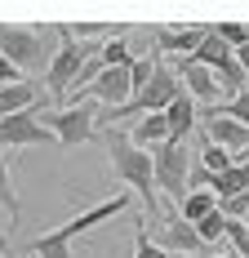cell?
Segmentation results:
<instances>
[{"label":"cell","mask_w":249,"mask_h":258,"mask_svg":"<svg viewBox=\"0 0 249 258\" xmlns=\"http://www.w3.org/2000/svg\"><path fill=\"white\" fill-rule=\"evenodd\" d=\"M227 111V116H231V120H240V125H249V89L245 94H236V98H227V103H218Z\"/></svg>","instance_id":"27"},{"label":"cell","mask_w":249,"mask_h":258,"mask_svg":"<svg viewBox=\"0 0 249 258\" xmlns=\"http://www.w3.org/2000/svg\"><path fill=\"white\" fill-rule=\"evenodd\" d=\"M209 27H151V45L165 53H178V58H192L196 45L205 40Z\"/></svg>","instance_id":"13"},{"label":"cell","mask_w":249,"mask_h":258,"mask_svg":"<svg viewBox=\"0 0 249 258\" xmlns=\"http://www.w3.org/2000/svg\"><path fill=\"white\" fill-rule=\"evenodd\" d=\"M192 156L187 147H178V143H160L156 152H151V178H156V196H169L174 205L187 201V191H192Z\"/></svg>","instance_id":"6"},{"label":"cell","mask_w":249,"mask_h":258,"mask_svg":"<svg viewBox=\"0 0 249 258\" xmlns=\"http://www.w3.org/2000/svg\"><path fill=\"white\" fill-rule=\"evenodd\" d=\"M245 232H249V218H245Z\"/></svg>","instance_id":"31"},{"label":"cell","mask_w":249,"mask_h":258,"mask_svg":"<svg viewBox=\"0 0 249 258\" xmlns=\"http://www.w3.org/2000/svg\"><path fill=\"white\" fill-rule=\"evenodd\" d=\"M125 209H129V191H116L111 201H102V205H94V209H85V214H76V218H67L63 227L36 236L31 258H72V240H76V236L89 232V227H98V223H107V218H116V214H125Z\"/></svg>","instance_id":"2"},{"label":"cell","mask_w":249,"mask_h":258,"mask_svg":"<svg viewBox=\"0 0 249 258\" xmlns=\"http://www.w3.org/2000/svg\"><path fill=\"white\" fill-rule=\"evenodd\" d=\"M0 249H5V227H0Z\"/></svg>","instance_id":"30"},{"label":"cell","mask_w":249,"mask_h":258,"mask_svg":"<svg viewBox=\"0 0 249 258\" xmlns=\"http://www.w3.org/2000/svg\"><path fill=\"white\" fill-rule=\"evenodd\" d=\"M0 209L9 223H18V191H14V169H9V156H0Z\"/></svg>","instance_id":"19"},{"label":"cell","mask_w":249,"mask_h":258,"mask_svg":"<svg viewBox=\"0 0 249 258\" xmlns=\"http://www.w3.org/2000/svg\"><path fill=\"white\" fill-rule=\"evenodd\" d=\"M205 134H209L214 147H223V152H231L236 160H245V152H249V125L231 120L223 107H209V111H205Z\"/></svg>","instance_id":"8"},{"label":"cell","mask_w":249,"mask_h":258,"mask_svg":"<svg viewBox=\"0 0 249 258\" xmlns=\"http://www.w3.org/2000/svg\"><path fill=\"white\" fill-rule=\"evenodd\" d=\"M205 258H236V254H231V249H209Z\"/></svg>","instance_id":"29"},{"label":"cell","mask_w":249,"mask_h":258,"mask_svg":"<svg viewBox=\"0 0 249 258\" xmlns=\"http://www.w3.org/2000/svg\"><path fill=\"white\" fill-rule=\"evenodd\" d=\"M129 143L138 152H156L160 143H169V125H165V111L160 116H138V125L129 129Z\"/></svg>","instance_id":"15"},{"label":"cell","mask_w":249,"mask_h":258,"mask_svg":"<svg viewBox=\"0 0 249 258\" xmlns=\"http://www.w3.org/2000/svg\"><path fill=\"white\" fill-rule=\"evenodd\" d=\"M165 125H169V143L187 147V138L196 134V103H192L187 94H178L174 103L165 107Z\"/></svg>","instance_id":"14"},{"label":"cell","mask_w":249,"mask_h":258,"mask_svg":"<svg viewBox=\"0 0 249 258\" xmlns=\"http://www.w3.org/2000/svg\"><path fill=\"white\" fill-rule=\"evenodd\" d=\"M196 236H200V245H214V249H218V245H223V236H227V218L214 209L205 223H196Z\"/></svg>","instance_id":"23"},{"label":"cell","mask_w":249,"mask_h":258,"mask_svg":"<svg viewBox=\"0 0 249 258\" xmlns=\"http://www.w3.org/2000/svg\"><path fill=\"white\" fill-rule=\"evenodd\" d=\"M227 53H231V49H227L223 40H218L214 31H205V40H200V45H196V53H192V62H200V67H209V72H214V67L223 62Z\"/></svg>","instance_id":"20"},{"label":"cell","mask_w":249,"mask_h":258,"mask_svg":"<svg viewBox=\"0 0 249 258\" xmlns=\"http://www.w3.org/2000/svg\"><path fill=\"white\" fill-rule=\"evenodd\" d=\"M200 165H205L209 174H227V169H231V165H240V160H236L231 152H223V147H214V143L205 138V147H200Z\"/></svg>","instance_id":"22"},{"label":"cell","mask_w":249,"mask_h":258,"mask_svg":"<svg viewBox=\"0 0 249 258\" xmlns=\"http://www.w3.org/2000/svg\"><path fill=\"white\" fill-rule=\"evenodd\" d=\"M214 209H218V201H214V191H187V201L178 205V218L196 227V223H205V218H209Z\"/></svg>","instance_id":"18"},{"label":"cell","mask_w":249,"mask_h":258,"mask_svg":"<svg viewBox=\"0 0 249 258\" xmlns=\"http://www.w3.org/2000/svg\"><path fill=\"white\" fill-rule=\"evenodd\" d=\"M156 245L165 249V254H178V258H200V236L192 223H182V218H165V227H160V236H156Z\"/></svg>","instance_id":"12"},{"label":"cell","mask_w":249,"mask_h":258,"mask_svg":"<svg viewBox=\"0 0 249 258\" xmlns=\"http://www.w3.org/2000/svg\"><path fill=\"white\" fill-rule=\"evenodd\" d=\"M178 94H182V80H178V72L169 67V62H160L156 58V67H151V80L129 98L125 107H116L111 111V120H125V116H160L165 107L174 103Z\"/></svg>","instance_id":"4"},{"label":"cell","mask_w":249,"mask_h":258,"mask_svg":"<svg viewBox=\"0 0 249 258\" xmlns=\"http://www.w3.org/2000/svg\"><path fill=\"white\" fill-rule=\"evenodd\" d=\"M129 58H134V53H129V45H125V40H107V45H102V53H98L102 67H129Z\"/></svg>","instance_id":"25"},{"label":"cell","mask_w":249,"mask_h":258,"mask_svg":"<svg viewBox=\"0 0 249 258\" xmlns=\"http://www.w3.org/2000/svg\"><path fill=\"white\" fill-rule=\"evenodd\" d=\"M174 72H178L182 94H187L192 103H209V107L223 103V89H218V80H214V72H209V67H200V62H192V58H178Z\"/></svg>","instance_id":"10"},{"label":"cell","mask_w":249,"mask_h":258,"mask_svg":"<svg viewBox=\"0 0 249 258\" xmlns=\"http://www.w3.org/2000/svg\"><path fill=\"white\" fill-rule=\"evenodd\" d=\"M40 125L53 134V143L76 147V143H94L98 138V103L94 98H80L72 107H58V111H40Z\"/></svg>","instance_id":"5"},{"label":"cell","mask_w":249,"mask_h":258,"mask_svg":"<svg viewBox=\"0 0 249 258\" xmlns=\"http://www.w3.org/2000/svg\"><path fill=\"white\" fill-rule=\"evenodd\" d=\"M49 31L53 27H18V23H0V53L18 67V72H45L53 62L49 49Z\"/></svg>","instance_id":"3"},{"label":"cell","mask_w":249,"mask_h":258,"mask_svg":"<svg viewBox=\"0 0 249 258\" xmlns=\"http://www.w3.org/2000/svg\"><path fill=\"white\" fill-rule=\"evenodd\" d=\"M205 191H214V201H227V196H245V191H249V165L240 160V165H231L227 174H209Z\"/></svg>","instance_id":"16"},{"label":"cell","mask_w":249,"mask_h":258,"mask_svg":"<svg viewBox=\"0 0 249 258\" xmlns=\"http://www.w3.org/2000/svg\"><path fill=\"white\" fill-rule=\"evenodd\" d=\"M151 67H156V58H129V85H134V94L151 80Z\"/></svg>","instance_id":"26"},{"label":"cell","mask_w":249,"mask_h":258,"mask_svg":"<svg viewBox=\"0 0 249 258\" xmlns=\"http://www.w3.org/2000/svg\"><path fill=\"white\" fill-rule=\"evenodd\" d=\"M85 94H89V98H94L98 107L107 103L111 111H116V107H125L129 98H134V85H129V67H102L98 80H94Z\"/></svg>","instance_id":"11"},{"label":"cell","mask_w":249,"mask_h":258,"mask_svg":"<svg viewBox=\"0 0 249 258\" xmlns=\"http://www.w3.org/2000/svg\"><path fill=\"white\" fill-rule=\"evenodd\" d=\"M89 58H94V53H89V45H76V36H58L53 62L45 67V89H49V98L67 103V94H72L76 76H80V67H85Z\"/></svg>","instance_id":"7"},{"label":"cell","mask_w":249,"mask_h":258,"mask_svg":"<svg viewBox=\"0 0 249 258\" xmlns=\"http://www.w3.org/2000/svg\"><path fill=\"white\" fill-rule=\"evenodd\" d=\"M209 31H214V36H218V40H223V45H227L231 53L249 45V23H214Z\"/></svg>","instance_id":"21"},{"label":"cell","mask_w":249,"mask_h":258,"mask_svg":"<svg viewBox=\"0 0 249 258\" xmlns=\"http://www.w3.org/2000/svg\"><path fill=\"white\" fill-rule=\"evenodd\" d=\"M98 138L107 143L111 174L147 201V214H160V196H156V178H151V152H138V147L129 143V134H120V129H107Z\"/></svg>","instance_id":"1"},{"label":"cell","mask_w":249,"mask_h":258,"mask_svg":"<svg viewBox=\"0 0 249 258\" xmlns=\"http://www.w3.org/2000/svg\"><path fill=\"white\" fill-rule=\"evenodd\" d=\"M245 165H249V152H245Z\"/></svg>","instance_id":"32"},{"label":"cell","mask_w":249,"mask_h":258,"mask_svg":"<svg viewBox=\"0 0 249 258\" xmlns=\"http://www.w3.org/2000/svg\"><path fill=\"white\" fill-rule=\"evenodd\" d=\"M134 258H169V254H165V249L147 236V223H143V218L134 223Z\"/></svg>","instance_id":"24"},{"label":"cell","mask_w":249,"mask_h":258,"mask_svg":"<svg viewBox=\"0 0 249 258\" xmlns=\"http://www.w3.org/2000/svg\"><path fill=\"white\" fill-rule=\"evenodd\" d=\"M31 107H36V80L0 85V120H5V116H23Z\"/></svg>","instance_id":"17"},{"label":"cell","mask_w":249,"mask_h":258,"mask_svg":"<svg viewBox=\"0 0 249 258\" xmlns=\"http://www.w3.org/2000/svg\"><path fill=\"white\" fill-rule=\"evenodd\" d=\"M18 80H27V76L9 62V58H5V53H0V85H18Z\"/></svg>","instance_id":"28"},{"label":"cell","mask_w":249,"mask_h":258,"mask_svg":"<svg viewBox=\"0 0 249 258\" xmlns=\"http://www.w3.org/2000/svg\"><path fill=\"white\" fill-rule=\"evenodd\" d=\"M36 143H53V134L40 125V107L0 120V147H36Z\"/></svg>","instance_id":"9"}]
</instances>
